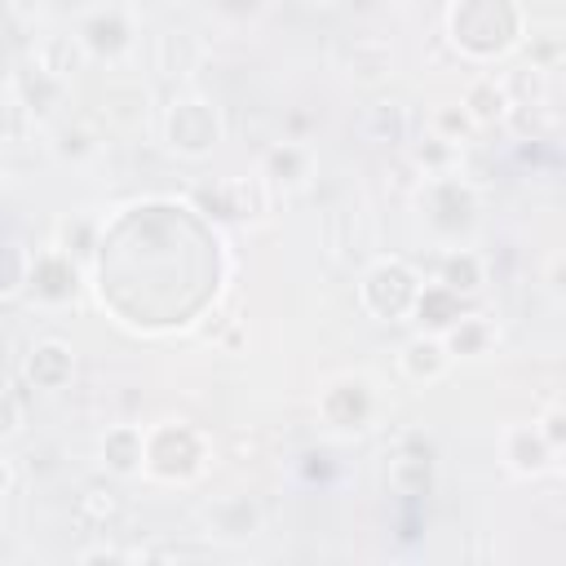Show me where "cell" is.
Listing matches in <instances>:
<instances>
[{
    "label": "cell",
    "mask_w": 566,
    "mask_h": 566,
    "mask_svg": "<svg viewBox=\"0 0 566 566\" xmlns=\"http://www.w3.org/2000/svg\"><path fill=\"white\" fill-rule=\"evenodd\" d=\"M526 35L522 0H451L447 9V40L469 62H495L513 53Z\"/></svg>",
    "instance_id": "obj_1"
},
{
    "label": "cell",
    "mask_w": 566,
    "mask_h": 566,
    "mask_svg": "<svg viewBox=\"0 0 566 566\" xmlns=\"http://www.w3.org/2000/svg\"><path fill=\"white\" fill-rule=\"evenodd\" d=\"M203 464H208V447L199 429L181 420H159L142 429V473L159 482H190L203 473Z\"/></svg>",
    "instance_id": "obj_2"
},
{
    "label": "cell",
    "mask_w": 566,
    "mask_h": 566,
    "mask_svg": "<svg viewBox=\"0 0 566 566\" xmlns=\"http://www.w3.org/2000/svg\"><path fill=\"white\" fill-rule=\"evenodd\" d=\"M420 296V270L402 256H376L358 279V305L376 323H402L411 318V305Z\"/></svg>",
    "instance_id": "obj_3"
},
{
    "label": "cell",
    "mask_w": 566,
    "mask_h": 566,
    "mask_svg": "<svg viewBox=\"0 0 566 566\" xmlns=\"http://www.w3.org/2000/svg\"><path fill=\"white\" fill-rule=\"evenodd\" d=\"M318 416L332 433H367L380 416V389L367 371H340L318 389Z\"/></svg>",
    "instance_id": "obj_4"
},
{
    "label": "cell",
    "mask_w": 566,
    "mask_h": 566,
    "mask_svg": "<svg viewBox=\"0 0 566 566\" xmlns=\"http://www.w3.org/2000/svg\"><path fill=\"white\" fill-rule=\"evenodd\" d=\"M226 137V124H221V111L208 102V97H172V106L164 111V142L172 155L181 159H208Z\"/></svg>",
    "instance_id": "obj_5"
},
{
    "label": "cell",
    "mask_w": 566,
    "mask_h": 566,
    "mask_svg": "<svg viewBox=\"0 0 566 566\" xmlns=\"http://www.w3.org/2000/svg\"><path fill=\"white\" fill-rule=\"evenodd\" d=\"M420 212H424V221H429L433 234L460 239L478 221V190L464 177H455V172L424 177V186H420Z\"/></svg>",
    "instance_id": "obj_6"
},
{
    "label": "cell",
    "mask_w": 566,
    "mask_h": 566,
    "mask_svg": "<svg viewBox=\"0 0 566 566\" xmlns=\"http://www.w3.org/2000/svg\"><path fill=\"white\" fill-rule=\"evenodd\" d=\"M22 287L35 305H71L80 296V261L71 252H62L57 243L40 248L35 256H27V274H22Z\"/></svg>",
    "instance_id": "obj_7"
},
{
    "label": "cell",
    "mask_w": 566,
    "mask_h": 566,
    "mask_svg": "<svg viewBox=\"0 0 566 566\" xmlns=\"http://www.w3.org/2000/svg\"><path fill=\"white\" fill-rule=\"evenodd\" d=\"M75 40L88 53V62H119L133 49V18L124 9H115V4L88 9L80 18V27H75Z\"/></svg>",
    "instance_id": "obj_8"
},
{
    "label": "cell",
    "mask_w": 566,
    "mask_h": 566,
    "mask_svg": "<svg viewBox=\"0 0 566 566\" xmlns=\"http://www.w3.org/2000/svg\"><path fill=\"white\" fill-rule=\"evenodd\" d=\"M389 486L407 500H420L433 491V442L420 433H407L402 451L389 460Z\"/></svg>",
    "instance_id": "obj_9"
},
{
    "label": "cell",
    "mask_w": 566,
    "mask_h": 566,
    "mask_svg": "<svg viewBox=\"0 0 566 566\" xmlns=\"http://www.w3.org/2000/svg\"><path fill=\"white\" fill-rule=\"evenodd\" d=\"M13 102L31 115V119H49L62 102H66V80H57V75H49L44 66H35V62H27V66H18L13 71Z\"/></svg>",
    "instance_id": "obj_10"
},
{
    "label": "cell",
    "mask_w": 566,
    "mask_h": 566,
    "mask_svg": "<svg viewBox=\"0 0 566 566\" xmlns=\"http://www.w3.org/2000/svg\"><path fill=\"white\" fill-rule=\"evenodd\" d=\"M451 349L438 332H416L402 349H398V371L411 380V385H438L447 371H451Z\"/></svg>",
    "instance_id": "obj_11"
},
{
    "label": "cell",
    "mask_w": 566,
    "mask_h": 566,
    "mask_svg": "<svg viewBox=\"0 0 566 566\" xmlns=\"http://www.w3.org/2000/svg\"><path fill=\"white\" fill-rule=\"evenodd\" d=\"M310 177H314V155H310L305 142L283 137V142H274V146L261 155V181H265L270 190H301Z\"/></svg>",
    "instance_id": "obj_12"
},
{
    "label": "cell",
    "mask_w": 566,
    "mask_h": 566,
    "mask_svg": "<svg viewBox=\"0 0 566 566\" xmlns=\"http://www.w3.org/2000/svg\"><path fill=\"white\" fill-rule=\"evenodd\" d=\"M500 455H504V464H509L517 478H539V473H548L553 460H557V451L539 438L535 424H513V429H504Z\"/></svg>",
    "instance_id": "obj_13"
},
{
    "label": "cell",
    "mask_w": 566,
    "mask_h": 566,
    "mask_svg": "<svg viewBox=\"0 0 566 566\" xmlns=\"http://www.w3.org/2000/svg\"><path fill=\"white\" fill-rule=\"evenodd\" d=\"M340 71H345V80H354L363 88H376V84H385L394 75V49L385 40H376V35L349 40L340 49Z\"/></svg>",
    "instance_id": "obj_14"
},
{
    "label": "cell",
    "mask_w": 566,
    "mask_h": 566,
    "mask_svg": "<svg viewBox=\"0 0 566 566\" xmlns=\"http://www.w3.org/2000/svg\"><path fill=\"white\" fill-rule=\"evenodd\" d=\"M22 376H27L35 389H44V394L66 389L71 376H75V354H71V345H66V340H35L31 354H27V363H22Z\"/></svg>",
    "instance_id": "obj_15"
},
{
    "label": "cell",
    "mask_w": 566,
    "mask_h": 566,
    "mask_svg": "<svg viewBox=\"0 0 566 566\" xmlns=\"http://www.w3.org/2000/svg\"><path fill=\"white\" fill-rule=\"evenodd\" d=\"M460 111L469 115L473 128H491V124H500V119L513 115V93H509L495 75H478V80L464 88Z\"/></svg>",
    "instance_id": "obj_16"
},
{
    "label": "cell",
    "mask_w": 566,
    "mask_h": 566,
    "mask_svg": "<svg viewBox=\"0 0 566 566\" xmlns=\"http://www.w3.org/2000/svg\"><path fill=\"white\" fill-rule=\"evenodd\" d=\"M208 526H212V535H221L230 544H243L261 531V504L248 500V495H221L208 509Z\"/></svg>",
    "instance_id": "obj_17"
},
{
    "label": "cell",
    "mask_w": 566,
    "mask_h": 566,
    "mask_svg": "<svg viewBox=\"0 0 566 566\" xmlns=\"http://www.w3.org/2000/svg\"><path fill=\"white\" fill-rule=\"evenodd\" d=\"M460 314H469V301L464 296L447 292L442 283H420V296L411 305V318L420 323V332H438L442 336Z\"/></svg>",
    "instance_id": "obj_18"
},
{
    "label": "cell",
    "mask_w": 566,
    "mask_h": 566,
    "mask_svg": "<svg viewBox=\"0 0 566 566\" xmlns=\"http://www.w3.org/2000/svg\"><path fill=\"white\" fill-rule=\"evenodd\" d=\"M102 469L111 478H137L142 473V429L137 424H111L102 433Z\"/></svg>",
    "instance_id": "obj_19"
},
{
    "label": "cell",
    "mask_w": 566,
    "mask_h": 566,
    "mask_svg": "<svg viewBox=\"0 0 566 566\" xmlns=\"http://www.w3.org/2000/svg\"><path fill=\"white\" fill-rule=\"evenodd\" d=\"M265 208H270V186L261 177H248V181L239 177V181L217 186V212L230 221H256L265 217Z\"/></svg>",
    "instance_id": "obj_20"
},
{
    "label": "cell",
    "mask_w": 566,
    "mask_h": 566,
    "mask_svg": "<svg viewBox=\"0 0 566 566\" xmlns=\"http://www.w3.org/2000/svg\"><path fill=\"white\" fill-rule=\"evenodd\" d=\"M438 283L455 296H478L482 283H486V261L473 252V248H451L442 261H438Z\"/></svg>",
    "instance_id": "obj_21"
},
{
    "label": "cell",
    "mask_w": 566,
    "mask_h": 566,
    "mask_svg": "<svg viewBox=\"0 0 566 566\" xmlns=\"http://www.w3.org/2000/svg\"><path fill=\"white\" fill-rule=\"evenodd\" d=\"M442 340H447L451 358H482V354H491V345H495V323L482 318V314H460V318L442 332Z\"/></svg>",
    "instance_id": "obj_22"
},
{
    "label": "cell",
    "mask_w": 566,
    "mask_h": 566,
    "mask_svg": "<svg viewBox=\"0 0 566 566\" xmlns=\"http://www.w3.org/2000/svg\"><path fill=\"white\" fill-rule=\"evenodd\" d=\"M199 62H203V44L190 31H164L155 40V71L177 80V75H190Z\"/></svg>",
    "instance_id": "obj_23"
},
{
    "label": "cell",
    "mask_w": 566,
    "mask_h": 566,
    "mask_svg": "<svg viewBox=\"0 0 566 566\" xmlns=\"http://www.w3.org/2000/svg\"><path fill=\"white\" fill-rule=\"evenodd\" d=\"M35 66H44L49 75H57V80H75L80 71H84V62H88V53L80 49V40L75 35H44L40 44H35V57H31Z\"/></svg>",
    "instance_id": "obj_24"
},
{
    "label": "cell",
    "mask_w": 566,
    "mask_h": 566,
    "mask_svg": "<svg viewBox=\"0 0 566 566\" xmlns=\"http://www.w3.org/2000/svg\"><path fill=\"white\" fill-rule=\"evenodd\" d=\"M363 133L380 146H402L407 133H411V119H407V106L402 102H371L367 115H363Z\"/></svg>",
    "instance_id": "obj_25"
},
{
    "label": "cell",
    "mask_w": 566,
    "mask_h": 566,
    "mask_svg": "<svg viewBox=\"0 0 566 566\" xmlns=\"http://www.w3.org/2000/svg\"><path fill=\"white\" fill-rule=\"evenodd\" d=\"M455 155H460V146H455V142H447V137H438V133H429L424 142H416V146H411V159H416V168H424V177L451 172Z\"/></svg>",
    "instance_id": "obj_26"
},
{
    "label": "cell",
    "mask_w": 566,
    "mask_h": 566,
    "mask_svg": "<svg viewBox=\"0 0 566 566\" xmlns=\"http://www.w3.org/2000/svg\"><path fill=\"white\" fill-rule=\"evenodd\" d=\"M53 155L57 159H71V164H80V159H88L93 150H97V137L84 128V124H62L57 133H53Z\"/></svg>",
    "instance_id": "obj_27"
},
{
    "label": "cell",
    "mask_w": 566,
    "mask_h": 566,
    "mask_svg": "<svg viewBox=\"0 0 566 566\" xmlns=\"http://www.w3.org/2000/svg\"><path fill=\"white\" fill-rule=\"evenodd\" d=\"M57 248L71 252L75 261H84V256L93 252V221H84V217L62 221V226H57Z\"/></svg>",
    "instance_id": "obj_28"
},
{
    "label": "cell",
    "mask_w": 566,
    "mask_h": 566,
    "mask_svg": "<svg viewBox=\"0 0 566 566\" xmlns=\"http://www.w3.org/2000/svg\"><path fill=\"white\" fill-rule=\"evenodd\" d=\"M433 133L460 146V142L473 133V124H469V115H464L460 102H455V106H438V111H433Z\"/></svg>",
    "instance_id": "obj_29"
},
{
    "label": "cell",
    "mask_w": 566,
    "mask_h": 566,
    "mask_svg": "<svg viewBox=\"0 0 566 566\" xmlns=\"http://www.w3.org/2000/svg\"><path fill=\"white\" fill-rule=\"evenodd\" d=\"M80 513L102 526V522L119 517V495H115V491H102V486H88V491L80 495Z\"/></svg>",
    "instance_id": "obj_30"
},
{
    "label": "cell",
    "mask_w": 566,
    "mask_h": 566,
    "mask_svg": "<svg viewBox=\"0 0 566 566\" xmlns=\"http://www.w3.org/2000/svg\"><path fill=\"white\" fill-rule=\"evenodd\" d=\"M535 429H539V438L562 455V447H566V411H562V402H548L544 416L535 420Z\"/></svg>",
    "instance_id": "obj_31"
},
{
    "label": "cell",
    "mask_w": 566,
    "mask_h": 566,
    "mask_svg": "<svg viewBox=\"0 0 566 566\" xmlns=\"http://www.w3.org/2000/svg\"><path fill=\"white\" fill-rule=\"evenodd\" d=\"M22 274H27V256H18L9 243H0V296L4 292H18L22 287Z\"/></svg>",
    "instance_id": "obj_32"
},
{
    "label": "cell",
    "mask_w": 566,
    "mask_h": 566,
    "mask_svg": "<svg viewBox=\"0 0 566 566\" xmlns=\"http://www.w3.org/2000/svg\"><path fill=\"white\" fill-rule=\"evenodd\" d=\"M22 429V398L0 389V438H13Z\"/></svg>",
    "instance_id": "obj_33"
},
{
    "label": "cell",
    "mask_w": 566,
    "mask_h": 566,
    "mask_svg": "<svg viewBox=\"0 0 566 566\" xmlns=\"http://www.w3.org/2000/svg\"><path fill=\"white\" fill-rule=\"evenodd\" d=\"M217 9L230 18H252V13H261V0H217Z\"/></svg>",
    "instance_id": "obj_34"
},
{
    "label": "cell",
    "mask_w": 566,
    "mask_h": 566,
    "mask_svg": "<svg viewBox=\"0 0 566 566\" xmlns=\"http://www.w3.org/2000/svg\"><path fill=\"white\" fill-rule=\"evenodd\" d=\"M128 553H119V548H88V553H80V562H124Z\"/></svg>",
    "instance_id": "obj_35"
},
{
    "label": "cell",
    "mask_w": 566,
    "mask_h": 566,
    "mask_svg": "<svg viewBox=\"0 0 566 566\" xmlns=\"http://www.w3.org/2000/svg\"><path fill=\"white\" fill-rule=\"evenodd\" d=\"M9 486H13V469H9V460L0 455V495H4Z\"/></svg>",
    "instance_id": "obj_36"
},
{
    "label": "cell",
    "mask_w": 566,
    "mask_h": 566,
    "mask_svg": "<svg viewBox=\"0 0 566 566\" xmlns=\"http://www.w3.org/2000/svg\"><path fill=\"white\" fill-rule=\"evenodd\" d=\"M0 199H4V168H0Z\"/></svg>",
    "instance_id": "obj_37"
}]
</instances>
